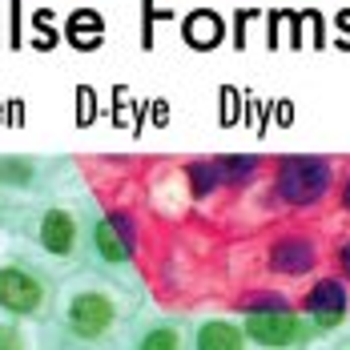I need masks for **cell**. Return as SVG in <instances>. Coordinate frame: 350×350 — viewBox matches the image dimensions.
Here are the masks:
<instances>
[{
  "mask_svg": "<svg viewBox=\"0 0 350 350\" xmlns=\"http://www.w3.org/2000/svg\"><path fill=\"white\" fill-rule=\"evenodd\" d=\"M330 185V165L322 157H286L278 165V193L290 206H310Z\"/></svg>",
  "mask_w": 350,
  "mask_h": 350,
  "instance_id": "1",
  "label": "cell"
},
{
  "mask_svg": "<svg viewBox=\"0 0 350 350\" xmlns=\"http://www.w3.org/2000/svg\"><path fill=\"white\" fill-rule=\"evenodd\" d=\"M245 330H250V338L262 342V347H286V342H294L298 322H294L290 310H250Z\"/></svg>",
  "mask_w": 350,
  "mask_h": 350,
  "instance_id": "2",
  "label": "cell"
},
{
  "mask_svg": "<svg viewBox=\"0 0 350 350\" xmlns=\"http://www.w3.org/2000/svg\"><path fill=\"white\" fill-rule=\"evenodd\" d=\"M113 322V306H109V298L101 294H77L69 306V326L81 334V338H97V334H105V326Z\"/></svg>",
  "mask_w": 350,
  "mask_h": 350,
  "instance_id": "3",
  "label": "cell"
},
{
  "mask_svg": "<svg viewBox=\"0 0 350 350\" xmlns=\"http://www.w3.org/2000/svg\"><path fill=\"white\" fill-rule=\"evenodd\" d=\"M0 306L12 314H29L40 306V282L25 270H0Z\"/></svg>",
  "mask_w": 350,
  "mask_h": 350,
  "instance_id": "4",
  "label": "cell"
},
{
  "mask_svg": "<svg viewBox=\"0 0 350 350\" xmlns=\"http://www.w3.org/2000/svg\"><path fill=\"white\" fill-rule=\"evenodd\" d=\"M302 306H306V314L318 318V326H338L347 314V290L338 282H318Z\"/></svg>",
  "mask_w": 350,
  "mask_h": 350,
  "instance_id": "5",
  "label": "cell"
},
{
  "mask_svg": "<svg viewBox=\"0 0 350 350\" xmlns=\"http://www.w3.org/2000/svg\"><path fill=\"white\" fill-rule=\"evenodd\" d=\"M270 266H274L278 274H306V270L314 266V245L306 242V238H286V242L274 245Z\"/></svg>",
  "mask_w": 350,
  "mask_h": 350,
  "instance_id": "6",
  "label": "cell"
},
{
  "mask_svg": "<svg viewBox=\"0 0 350 350\" xmlns=\"http://www.w3.org/2000/svg\"><path fill=\"white\" fill-rule=\"evenodd\" d=\"M72 238H77V221H72L69 213L53 210L44 213V226H40V242L49 254H69L72 250Z\"/></svg>",
  "mask_w": 350,
  "mask_h": 350,
  "instance_id": "7",
  "label": "cell"
},
{
  "mask_svg": "<svg viewBox=\"0 0 350 350\" xmlns=\"http://www.w3.org/2000/svg\"><path fill=\"white\" fill-rule=\"evenodd\" d=\"M185 36H189V44H198V49H213V44L221 40V21H217L213 12H193V16L185 21Z\"/></svg>",
  "mask_w": 350,
  "mask_h": 350,
  "instance_id": "8",
  "label": "cell"
},
{
  "mask_svg": "<svg viewBox=\"0 0 350 350\" xmlns=\"http://www.w3.org/2000/svg\"><path fill=\"white\" fill-rule=\"evenodd\" d=\"M198 350H242V338L226 322H206L198 330Z\"/></svg>",
  "mask_w": 350,
  "mask_h": 350,
  "instance_id": "9",
  "label": "cell"
},
{
  "mask_svg": "<svg viewBox=\"0 0 350 350\" xmlns=\"http://www.w3.org/2000/svg\"><path fill=\"white\" fill-rule=\"evenodd\" d=\"M258 174V157H217V177L226 185H242Z\"/></svg>",
  "mask_w": 350,
  "mask_h": 350,
  "instance_id": "10",
  "label": "cell"
},
{
  "mask_svg": "<svg viewBox=\"0 0 350 350\" xmlns=\"http://www.w3.org/2000/svg\"><path fill=\"white\" fill-rule=\"evenodd\" d=\"M69 33H72L77 44H97V40H101V21H97L93 12H77L69 21Z\"/></svg>",
  "mask_w": 350,
  "mask_h": 350,
  "instance_id": "11",
  "label": "cell"
},
{
  "mask_svg": "<svg viewBox=\"0 0 350 350\" xmlns=\"http://www.w3.org/2000/svg\"><path fill=\"white\" fill-rule=\"evenodd\" d=\"M217 181H221V177H217V161H193V165H189V185H193V193H213Z\"/></svg>",
  "mask_w": 350,
  "mask_h": 350,
  "instance_id": "12",
  "label": "cell"
},
{
  "mask_svg": "<svg viewBox=\"0 0 350 350\" xmlns=\"http://www.w3.org/2000/svg\"><path fill=\"white\" fill-rule=\"evenodd\" d=\"M97 245H101V254H105V258H113V262H121V258L129 254V245H125V238L113 230V221L97 226Z\"/></svg>",
  "mask_w": 350,
  "mask_h": 350,
  "instance_id": "13",
  "label": "cell"
},
{
  "mask_svg": "<svg viewBox=\"0 0 350 350\" xmlns=\"http://www.w3.org/2000/svg\"><path fill=\"white\" fill-rule=\"evenodd\" d=\"M141 350H177V334L170 326H161V330H153V334H145V342Z\"/></svg>",
  "mask_w": 350,
  "mask_h": 350,
  "instance_id": "14",
  "label": "cell"
},
{
  "mask_svg": "<svg viewBox=\"0 0 350 350\" xmlns=\"http://www.w3.org/2000/svg\"><path fill=\"white\" fill-rule=\"evenodd\" d=\"M109 221H113V230H117V234H121V238H125V245H129V250H133V230H129V217H121V213H113V217H109Z\"/></svg>",
  "mask_w": 350,
  "mask_h": 350,
  "instance_id": "15",
  "label": "cell"
},
{
  "mask_svg": "<svg viewBox=\"0 0 350 350\" xmlns=\"http://www.w3.org/2000/svg\"><path fill=\"white\" fill-rule=\"evenodd\" d=\"M0 177H12V181H21V177H29V170H25V165H4V170H0Z\"/></svg>",
  "mask_w": 350,
  "mask_h": 350,
  "instance_id": "16",
  "label": "cell"
},
{
  "mask_svg": "<svg viewBox=\"0 0 350 350\" xmlns=\"http://www.w3.org/2000/svg\"><path fill=\"white\" fill-rule=\"evenodd\" d=\"M0 350H21V342H16V334H8V330H0Z\"/></svg>",
  "mask_w": 350,
  "mask_h": 350,
  "instance_id": "17",
  "label": "cell"
},
{
  "mask_svg": "<svg viewBox=\"0 0 350 350\" xmlns=\"http://www.w3.org/2000/svg\"><path fill=\"white\" fill-rule=\"evenodd\" d=\"M338 266H342V274L350 278V242L342 245V250H338Z\"/></svg>",
  "mask_w": 350,
  "mask_h": 350,
  "instance_id": "18",
  "label": "cell"
},
{
  "mask_svg": "<svg viewBox=\"0 0 350 350\" xmlns=\"http://www.w3.org/2000/svg\"><path fill=\"white\" fill-rule=\"evenodd\" d=\"M342 206L350 210V181H347V193H342Z\"/></svg>",
  "mask_w": 350,
  "mask_h": 350,
  "instance_id": "19",
  "label": "cell"
}]
</instances>
